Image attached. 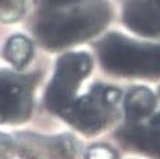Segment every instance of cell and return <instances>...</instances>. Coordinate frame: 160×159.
<instances>
[{
  "label": "cell",
  "mask_w": 160,
  "mask_h": 159,
  "mask_svg": "<svg viewBox=\"0 0 160 159\" xmlns=\"http://www.w3.org/2000/svg\"><path fill=\"white\" fill-rule=\"evenodd\" d=\"M107 17L108 13L103 4L69 12H52L37 22L36 32L39 41L47 47L61 49L95 34L106 24Z\"/></svg>",
  "instance_id": "obj_1"
},
{
  "label": "cell",
  "mask_w": 160,
  "mask_h": 159,
  "mask_svg": "<svg viewBox=\"0 0 160 159\" xmlns=\"http://www.w3.org/2000/svg\"><path fill=\"white\" fill-rule=\"evenodd\" d=\"M104 66L123 75H149L160 73V46L132 42L118 34L108 37L102 45Z\"/></svg>",
  "instance_id": "obj_2"
},
{
  "label": "cell",
  "mask_w": 160,
  "mask_h": 159,
  "mask_svg": "<svg viewBox=\"0 0 160 159\" xmlns=\"http://www.w3.org/2000/svg\"><path fill=\"white\" fill-rule=\"evenodd\" d=\"M119 97L116 88L97 85L90 93L74 101L62 116L82 132H98L112 118Z\"/></svg>",
  "instance_id": "obj_3"
},
{
  "label": "cell",
  "mask_w": 160,
  "mask_h": 159,
  "mask_svg": "<svg viewBox=\"0 0 160 159\" xmlns=\"http://www.w3.org/2000/svg\"><path fill=\"white\" fill-rule=\"evenodd\" d=\"M90 57L84 52L68 54L60 59L47 92V105L53 112L64 115L72 105L76 89L90 71Z\"/></svg>",
  "instance_id": "obj_4"
},
{
  "label": "cell",
  "mask_w": 160,
  "mask_h": 159,
  "mask_svg": "<svg viewBox=\"0 0 160 159\" xmlns=\"http://www.w3.org/2000/svg\"><path fill=\"white\" fill-rule=\"evenodd\" d=\"M31 85L23 76L0 73V122H23L31 115Z\"/></svg>",
  "instance_id": "obj_5"
},
{
  "label": "cell",
  "mask_w": 160,
  "mask_h": 159,
  "mask_svg": "<svg viewBox=\"0 0 160 159\" xmlns=\"http://www.w3.org/2000/svg\"><path fill=\"white\" fill-rule=\"evenodd\" d=\"M125 22L144 36L160 34V0H136L125 9Z\"/></svg>",
  "instance_id": "obj_6"
},
{
  "label": "cell",
  "mask_w": 160,
  "mask_h": 159,
  "mask_svg": "<svg viewBox=\"0 0 160 159\" xmlns=\"http://www.w3.org/2000/svg\"><path fill=\"white\" fill-rule=\"evenodd\" d=\"M156 107L155 95L146 88H135L125 99V110L131 121H140L149 117Z\"/></svg>",
  "instance_id": "obj_7"
},
{
  "label": "cell",
  "mask_w": 160,
  "mask_h": 159,
  "mask_svg": "<svg viewBox=\"0 0 160 159\" xmlns=\"http://www.w3.org/2000/svg\"><path fill=\"white\" fill-rule=\"evenodd\" d=\"M4 55L7 60L17 69L24 68L33 55V46L28 38L23 36H14L7 42Z\"/></svg>",
  "instance_id": "obj_8"
},
{
  "label": "cell",
  "mask_w": 160,
  "mask_h": 159,
  "mask_svg": "<svg viewBox=\"0 0 160 159\" xmlns=\"http://www.w3.org/2000/svg\"><path fill=\"white\" fill-rule=\"evenodd\" d=\"M26 9V0H0V21L12 23L21 18Z\"/></svg>",
  "instance_id": "obj_9"
},
{
  "label": "cell",
  "mask_w": 160,
  "mask_h": 159,
  "mask_svg": "<svg viewBox=\"0 0 160 159\" xmlns=\"http://www.w3.org/2000/svg\"><path fill=\"white\" fill-rule=\"evenodd\" d=\"M37 2L42 5L46 13H52V12H60V10L68 9L72 5L82 4L85 0H37Z\"/></svg>",
  "instance_id": "obj_10"
},
{
  "label": "cell",
  "mask_w": 160,
  "mask_h": 159,
  "mask_svg": "<svg viewBox=\"0 0 160 159\" xmlns=\"http://www.w3.org/2000/svg\"><path fill=\"white\" fill-rule=\"evenodd\" d=\"M85 159H117L116 153L106 145H94L88 149Z\"/></svg>",
  "instance_id": "obj_11"
},
{
  "label": "cell",
  "mask_w": 160,
  "mask_h": 159,
  "mask_svg": "<svg viewBox=\"0 0 160 159\" xmlns=\"http://www.w3.org/2000/svg\"><path fill=\"white\" fill-rule=\"evenodd\" d=\"M15 151L17 146L12 139L4 134H0V159H14Z\"/></svg>",
  "instance_id": "obj_12"
}]
</instances>
